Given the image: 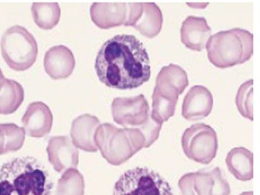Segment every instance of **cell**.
<instances>
[{
    "label": "cell",
    "mask_w": 260,
    "mask_h": 195,
    "mask_svg": "<svg viewBox=\"0 0 260 195\" xmlns=\"http://www.w3.org/2000/svg\"><path fill=\"white\" fill-rule=\"evenodd\" d=\"M22 121L29 136L41 137L50 132L53 115L47 105L36 102L29 105Z\"/></svg>",
    "instance_id": "13"
},
{
    "label": "cell",
    "mask_w": 260,
    "mask_h": 195,
    "mask_svg": "<svg viewBox=\"0 0 260 195\" xmlns=\"http://www.w3.org/2000/svg\"><path fill=\"white\" fill-rule=\"evenodd\" d=\"M210 61L226 68L249 60L253 54V34L238 27L222 30L211 36L206 45Z\"/></svg>",
    "instance_id": "3"
},
{
    "label": "cell",
    "mask_w": 260,
    "mask_h": 195,
    "mask_svg": "<svg viewBox=\"0 0 260 195\" xmlns=\"http://www.w3.org/2000/svg\"><path fill=\"white\" fill-rule=\"evenodd\" d=\"M156 83L152 95V117L162 122L174 115L178 95L188 86L189 80L182 68L170 64L160 70Z\"/></svg>",
    "instance_id": "4"
},
{
    "label": "cell",
    "mask_w": 260,
    "mask_h": 195,
    "mask_svg": "<svg viewBox=\"0 0 260 195\" xmlns=\"http://www.w3.org/2000/svg\"><path fill=\"white\" fill-rule=\"evenodd\" d=\"M31 10L35 22L41 28L52 29L60 20L61 9L58 3H34Z\"/></svg>",
    "instance_id": "17"
},
{
    "label": "cell",
    "mask_w": 260,
    "mask_h": 195,
    "mask_svg": "<svg viewBox=\"0 0 260 195\" xmlns=\"http://www.w3.org/2000/svg\"><path fill=\"white\" fill-rule=\"evenodd\" d=\"M91 19L102 29H108L124 24L126 21L128 7L124 3H93L90 7Z\"/></svg>",
    "instance_id": "12"
},
{
    "label": "cell",
    "mask_w": 260,
    "mask_h": 195,
    "mask_svg": "<svg viewBox=\"0 0 260 195\" xmlns=\"http://www.w3.org/2000/svg\"><path fill=\"white\" fill-rule=\"evenodd\" d=\"M95 69L102 83L120 89L138 87L151 77L147 51L141 41L129 35L108 40L98 52Z\"/></svg>",
    "instance_id": "1"
},
{
    "label": "cell",
    "mask_w": 260,
    "mask_h": 195,
    "mask_svg": "<svg viewBox=\"0 0 260 195\" xmlns=\"http://www.w3.org/2000/svg\"><path fill=\"white\" fill-rule=\"evenodd\" d=\"M3 58L8 67L24 71L36 62L38 47L37 41L24 27L16 24L4 32L1 42Z\"/></svg>",
    "instance_id": "5"
},
{
    "label": "cell",
    "mask_w": 260,
    "mask_h": 195,
    "mask_svg": "<svg viewBox=\"0 0 260 195\" xmlns=\"http://www.w3.org/2000/svg\"><path fill=\"white\" fill-rule=\"evenodd\" d=\"M76 64L75 56L66 46L59 45L51 47L44 57V68L47 74L54 79L69 77Z\"/></svg>",
    "instance_id": "10"
},
{
    "label": "cell",
    "mask_w": 260,
    "mask_h": 195,
    "mask_svg": "<svg viewBox=\"0 0 260 195\" xmlns=\"http://www.w3.org/2000/svg\"><path fill=\"white\" fill-rule=\"evenodd\" d=\"M213 96L205 86L192 87L184 98L182 115L186 119L198 120L207 117L213 107Z\"/></svg>",
    "instance_id": "11"
},
{
    "label": "cell",
    "mask_w": 260,
    "mask_h": 195,
    "mask_svg": "<svg viewBox=\"0 0 260 195\" xmlns=\"http://www.w3.org/2000/svg\"><path fill=\"white\" fill-rule=\"evenodd\" d=\"M211 35V29L205 18L189 16L182 23V42L192 50L201 51L204 49Z\"/></svg>",
    "instance_id": "14"
},
{
    "label": "cell",
    "mask_w": 260,
    "mask_h": 195,
    "mask_svg": "<svg viewBox=\"0 0 260 195\" xmlns=\"http://www.w3.org/2000/svg\"><path fill=\"white\" fill-rule=\"evenodd\" d=\"M113 195H175L172 187L159 174L146 167L126 171L114 186Z\"/></svg>",
    "instance_id": "6"
},
{
    "label": "cell",
    "mask_w": 260,
    "mask_h": 195,
    "mask_svg": "<svg viewBox=\"0 0 260 195\" xmlns=\"http://www.w3.org/2000/svg\"><path fill=\"white\" fill-rule=\"evenodd\" d=\"M53 188L47 169L35 157H16L2 167L0 195H52Z\"/></svg>",
    "instance_id": "2"
},
{
    "label": "cell",
    "mask_w": 260,
    "mask_h": 195,
    "mask_svg": "<svg viewBox=\"0 0 260 195\" xmlns=\"http://www.w3.org/2000/svg\"><path fill=\"white\" fill-rule=\"evenodd\" d=\"M149 107L143 94L116 98L112 105L114 120L122 125H139L148 120Z\"/></svg>",
    "instance_id": "8"
},
{
    "label": "cell",
    "mask_w": 260,
    "mask_h": 195,
    "mask_svg": "<svg viewBox=\"0 0 260 195\" xmlns=\"http://www.w3.org/2000/svg\"><path fill=\"white\" fill-rule=\"evenodd\" d=\"M191 134V159L208 164L215 157L218 148L215 130L209 125L199 123L187 129Z\"/></svg>",
    "instance_id": "9"
},
{
    "label": "cell",
    "mask_w": 260,
    "mask_h": 195,
    "mask_svg": "<svg viewBox=\"0 0 260 195\" xmlns=\"http://www.w3.org/2000/svg\"><path fill=\"white\" fill-rule=\"evenodd\" d=\"M24 99L22 86L12 79L4 77L1 73V91H0V111L4 115L15 112L21 105Z\"/></svg>",
    "instance_id": "16"
},
{
    "label": "cell",
    "mask_w": 260,
    "mask_h": 195,
    "mask_svg": "<svg viewBox=\"0 0 260 195\" xmlns=\"http://www.w3.org/2000/svg\"><path fill=\"white\" fill-rule=\"evenodd\" d=\"M240 195H253V192L252 191L243 192Z\"/></svg>",
    "instance_id": "19"
},
{
    "label": "cell",
    "mask_w": 260,
    "mask_h": 195,
    "mask_svg": "<svg viewBox=\"0 0 260 195\" xmlns=\"http://www.w3.org/2000/svg\"><path fill=\"white\" fill-rule=\"evenodd\" d=\"M226 164L237 180L250 181L253 178V154L243 147L232 149L227 154Z\"/></svg>",
    "instance_id": "15"
},
{
    "label": "cell",
    "mask_w": 260,
    "mask_h": 195,
    "mask_svg": "<svg viewBox=\"0 0 260 195\" xmlns=\"http://www.w3.org/2000/svg\"><path fill=\"white\" fill-rule=\"evenodd\" d=\"M128 16L125 26L134 27L148 38H153L159 34L164 20L160 8L156 4L128 3Z\"/></svg>",
    "instance_id": "7"
},
{
    "label": "cell",
    "mask_w": 260,
    "mask_h": 195,
    "mask_svg": "<svg viewBox=\"0 0 260 195\" xmlns=\"http://www.w3.org/2000/svg\"><path fill=\"white\" fill-rule=\"evenodd\" d=\"M253 79L242 83L236 95V105L241 115L251 121L253 120Z\"/></svg>",
    "instance_id": "18"
}]
</instances>
